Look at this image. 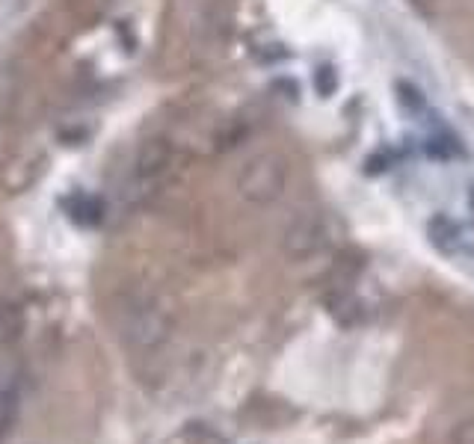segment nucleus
<instances>
[{
  "label": "nucleus",
  "instance_id": "f03ea898",
  "mask_svg": "<svg viewBox=\"0 0 474 444\" xmlns=\"http://www.w3.org/2000/svg\"><path fill=\"white\" fill-rule=\"evenodd\" d=\"M329 246V225L321 214H300L282 234V249L294 261H305Z\"/></svg>",
  "mask_w": 474,
  "mask_h": 444
},
{
  "label": "nucleus",
  "instance_id": "f257e3e1",
  "mask_svg": "<svg viewBox=\"0 0 474 444\" xmlns=\"http://www.w3.org/2000/svg\"><path fill=\"white\" fill-rule=\"evenodd\" d=\"M288 190V160L279 151H258L240 166L237 172V193L244 202L267 207L276 205Z\"/></svg>",
  "mask_w": 474,
  "mask_h": 444
},
{
  "label": "nucleus",
  "instance_id": "7ed1b4c3",
  "mask_svg": "<svg viewBox=\"0 0 474 444\" xmlns=\"http://www.w3.org/2000/svg\"><path fill=\"white\" fill-rule=\"evenodd\" d=\"M450 444H474V418L457 424L454 436H450Z\"/></svg>",
  "mask_w": 474,
  "mask_h": 444
},
{
  "label": "nucleus",
  "instance_id": "20e7f679",
  "mask_svg": "<svg viewBox=\"0 0 474 444\" xmlns=\"http://www.w3.org/2000/svg\"><path fill=\"white\" fill-rule=\"evenodd\" d=\"M3 424H6V406H3V400H0V432H3Z\"/></svg>",
  "mask_w": 474,
  "mask_h": 444
}]
</instances>
